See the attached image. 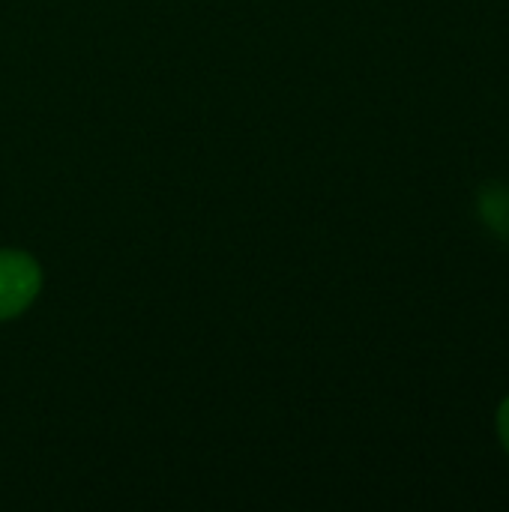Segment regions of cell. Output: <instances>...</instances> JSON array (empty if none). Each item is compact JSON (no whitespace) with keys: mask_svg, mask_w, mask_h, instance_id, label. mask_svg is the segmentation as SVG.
<instances>
[{"mask_svg":"<svg viewBox=\"0 0 509 512\" xmlns=\"http://www.w3.org/2000/svg\"><path fill=\"white\" fill-rule=\"evenodd\" d=\"M477 213L486 231L498 240L509 243V183L489 180L477 195Z\"/></svg>","mask_w":509,"mask_h":512,"instance_id":"obj_2","label":"cell"},{"mask_svg":"<svg viewBox=\"0 0 509 512\" xmlns=\"http://www.w3.org/2000/svg\"><path fill=\"white\" fill-rule=\"evenodd\" d=\"M42 288L39 264L18 249H0V321H9L33 306Z\"/></svg>","mask_w":509,"mask_h":512,"instance_id":"obj_1","label":"cell"},{"mask_svg":"<svg viewBox=\"0 0 509 512\" xmlns=\"http://www.w3.org/2000/svg\"><path fill=\"white\" fill-rule=\"evenodd\" d=\"M495 426H498V438H501V447L507 450L509 456V396L498 405V417H495Z\"/></svg>","mask_w":509,"mask_h":512,"instance_id":"obj_3","label":"cell"}]
</instances>
